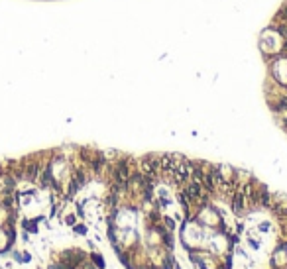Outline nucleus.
I'll return each mask as SVG.
<instances>
[{"mask_svg": "<svg viewBox=\"0 0 287 269\" xmlns=\"http://www.w3.org/2000/svg\"><path fill=\"white\" fill-rule=\"evenodd\" d=\"M93 259H94V263H97V265L101 267V269L104 267V261H102V257H101V255H93Z\"/></svg>", "mask_w": 287, "mask_h": 269, "instance_id": "obj_2", "label": "nucleus"}, {"mask_svg": "<svg viewBox=\"0 0 287 269\" xmlns=\"http://www.w3.org/2000/svg\"><path fill=\"white\" fill-rule=\"evenodd\" d=\"M197 222H199V224H205V226H222V218H220V214L216 212L214 208H209V206H205V208L199 212Z\"/></svg>", "mask_w": 287, "mask_h": 269, "instance_id": "obj_1", "label": "nucleus"}, {"mask_svg": "<svg viewBox=\"0 0 287 269\" xmlns=\"http://www.w3.org/2000/svg\"><path fill=\"white\" fill-rule=\"evenodd\" d=\"M28 261H32V255L30 254H24L22 255V263H28Z\"/></svg>", "mask_w": 287, "mask_h": 269, "instance_id": "obj_4", "label": "nucleus"}, {"mask_svg": "<svg viewBox=\"0 0 287 269\" xmlns=\"http://www.w3.org/2000/svg\"><path fill=\"white\" fill-rule=\"evenodd\" d=\"M65 222H67V224H75V216H73V214H69V216L65 218Z\"/></svg>", "mask_w": 287, "mask_h": 269, "instance_id": "obj_5", "label": "nucleus"}, {"mask_svg": "<svg viewBox=\"0 0 287 269\" xmlns=\"http://www.w3.org/2000/svg\"><path fill=\"white\" fill-rule=\"evenodd\" d=\"M75 232H77V234H87V226L77 224V226H75Z\"/></svg>", "mask_w": 287, "mask_h": 269, "instance_id": "obj_3", "label": "nucleus"}]
</instances>
